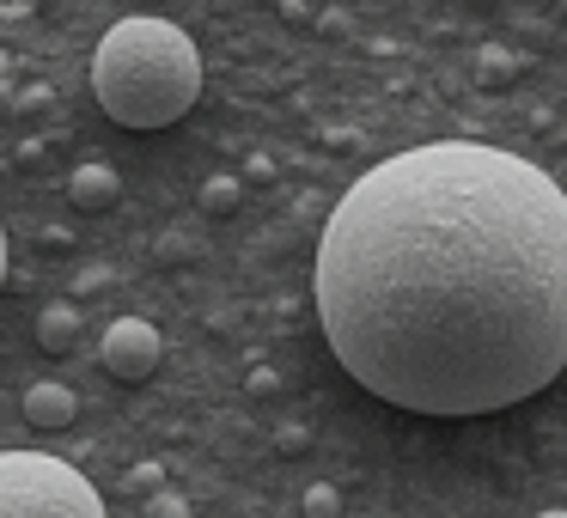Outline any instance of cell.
Instances as JSON below:
<instances>
[{
  "label": "cell",
  "mask_w": 567,
  "mask_h": 518,
  "mask_svg": "<svg viewBox=\"0 0 567 518\" xmlns=\"http://www.w3.org/2000/svg\"><path fill=\"white\" fill-rule=\"evenodd\" d=\"M159 330H153L147 318H116L111 330H104V372L123 384H141L153 379V366H159Z\"/></svg>",
  "instance_id": "cell-4"
},
{
  "label": "cell",
  "mask_w": 567,
  "mask_h": 518,
  "mask_svg": "<svg viewBox=\"0 0 567 518\" xmlns=\"http://www.w3.org/2000/svg\"><path fill=\"white\" fill-rule=\"evenodd\" d=\"M238 208V177H208L202 184V214H233Z\"/></svg>",
  "instance_id": "cell-8"
},
{
  "label": "cell",
  "mask_w": 567,
  "mask_h": 518,
  "mask_svg": "<svg viewBox=\"0 0 567 518\" xmlns=\"http://www.w3.org/2000/svg\"><path fill=\"white\" fill-rule=\"evenodd\" d=\"M537 518H567V512H561V506H555V512H537Z\"/></svg>",
  "instance_id": "cell-11"
},
{
  "label": "cell",
  "mask_w": 567,
  "mask_h": 518,
  "mask_svg": "<svg viewBox=\"0 0 567 518\" xmlns=\"http://www.w3.org/2000/svg\"><path fill=\"white\" fill-rule=\"evenodd\" d=\"M0 287H7V226H0Z\"/></svg>",
  "instance_id": "cell-10"
},
{
  "label": "cell",
  "mask_w": 567,
  "mask_h": 518,
  "mask_svg": "<svg viewBox=\"0 0 567 518\" xmlns=\"http://www.w3.org/2000/svg\"><path fill=\"white\" fill-rule=\"evenodd\" d=\"M342 512V494L330 488V481H311L306 488V518H336Z\"/></svg>",
  "instance_id": "cell-9"
},
{
  "label": "cell",
  "mask_w": 567,
  "mask_h": 518,
  "mask_svg": "<svg viewBox=\"0 0 567 518\" xmlns=\"http://www.w3.org/2000/svg\"><path fill=\"white\" fill-rule=\"evenodd\" d=\"M0 518H104V500L50 452H0Z\"/></svg>",
  "instance_id": "cell-3"
},
{
  "label": "cell",
  "mask_w": 567,
  "mask_h": 518,
  "mask_svg": "<svg viewBox=\"0 0 567 518\" xmlns=\"http://www.w3.org/2000/svg\"><path fill=\"white\" fill-rule=\"evenodd\" d=\"M323 342L415 415H494L567 366V189L530 159L433 141L372 165L318 238Z\"/></svg>",
  "instance_id": "cell-1"
},
{
  "label": "cell",
  "mask_w": 567,
  "mask_h": 518,
  "mask_svg": "<svg viewBox=\"0 0 567 518\" xmlns=\"http://www.w3.org/2000/svg\"><path fill=\"white\" fill-rule=\"evenodd\" d=\"M74 391H68V384H31L25 391V421L31 427H43V433H55V427H68V421H74Z\"/></svg>",
  "instance_id": "cell-5"
},
{
  "label": "cell",
  "mask_w": 567,
  "mask_h": 518,
  "mask_svg": "<svg viewBox=\"0 0 567 518\" xmlns=\"http://www.w3.org/2000/svg\"><path fill=\"white\" fill-rule=\"evenodd\" d=\"M68 201L86 208V214L111 208V201H116V172H111V165H80V172L68 177Z\"/></svg>",
  "instance_id": "cell-6"
},
{
  "label": "cell",
  "mask_w": 567,
  "mask_h": 518,
  "mask_svg": "<svg viewBox=\"0 0 567 518\" xmlns=\"http://www.w3.org/2000/svg\"><path fill=\"white\" fill-rule=\"evenodd\" d=\"M74 335H80L74 305H50L38 318V348H43V354H68V348H74Z\"/></svg>",
  "instance_id": "cell-7"
},
{
  "label": "cell",
  "mask_w": 567,
  "mask_h": 518,
  "mask_svg": "<svg viewBox=\"0 0 567 518\" xmlns=\"http://www.w3.org/2000/svg\"><path fill=\"white\" fill-rule=\"evenodd\" d=\"M92 99L123 128H172L202 99V50L172 19H116L92 55Z\"/></svg>",
  "instance_id": "cell-2"
}]
</instances>
